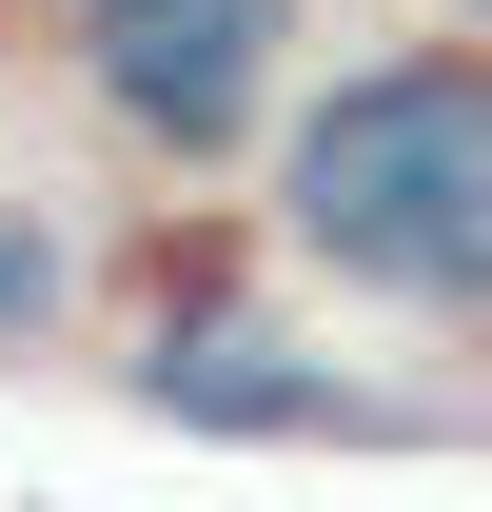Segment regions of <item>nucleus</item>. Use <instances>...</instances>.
I'll return each mask as SVG.
<instances>
[{"label":"nucleus","instance_id":"1","mask_svg":"<svg viewBox=\"0 0 492 512\" xmlns=\"http://www.w3.org/2000/svg\"><path fill=\"white\" fill-rule=\"evenodd\" d=\"M276 217H296V256L355 276V296L492 316V60L473 40L355 60L296 138H276Z\"/></svg>","mask_w":492,"mask_h":512},{"label":"nucleus","instance_id":"2","mask_svg":"<svg viewBox=\"0 0 492 512\" xmlns=\"http://www.w3.org/2000/svg\"><path fill=\"white\" fill-rule=\"evenodd\" d=\"M276 40H296V0H99L79 20V79L158 158H237L256 99H276Z\"/></svg>","mask_w":492,"mask_h":512},{"label":"nucleus","instance_id":"3","mask_svg":"<svg viewBox=\"0 0 492 512\" xmlns=\"http://www.w3.org/2000/svg\"><path fill=\"white\" fill-rule=\"evenodd\" d=\"M158 414H197V434H355V394L315 355H276V335H158Z\"/></svg>","mask_w":492,"mask_h":512},{"label":"nucleus","instance_id":"4","mask_svg":"<svg viewBox=\"0 0 492 512\" xmlns=\"http://www.w3.org/2000/svg\"><path fill=\"white\" fill-rule=\"evenodd\" d=\"M40 316H60V237H40V217H0V355H20Z\"/></svg>","mask_w":492,"mask_h":512},{"label":"nucleus","instance_id":"5","mask_svg":"<svg viewBox=\"0 0 492 512\" xmlns=\"http://www.w3.org/2000/svg\"><path fill=\"white\" fill-rule=\"evenodd\" d=\"M60 20H99V0H60Z\"/></svg>","mask_w":492,"mask_h":512}]
</instances>
